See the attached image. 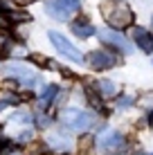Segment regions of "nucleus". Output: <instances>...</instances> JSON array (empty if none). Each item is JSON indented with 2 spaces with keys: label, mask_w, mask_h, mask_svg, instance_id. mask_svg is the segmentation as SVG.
Here are the masks:
<instances>
[{
  "label": "nucleus",
  "mask_w": 153,
  "mask_h": 155,
  "mask_svg": "<svg viewBox=\"0 0 153 155\" xmlns=\"http://www.w3.org/2000/svg\"><path fill=\"white\" fill-rule=\"evenodd\" d=\"M47 36H50L52 45H54V47H56V50H59L65 58H70V61H75V63H81V61H83V54H81V52H79L77 47L72 45V43L68 41L63 34H59V31H50Z\"/></svg>",
  "instance_id": "nucleus-5"
},
{
  "label": "nucleus",
  "mask_w": 153,
  "mask_h": 155,
  "mask_svg": "<svg viewBox=\"0 0 153 155\" xmlns=\"http://www.w3.org/2000/svg\"><path fill=\"white\" fill-rule=\"evenodd\" d=\"M101 12H104L106 23L113 29H124L133 25V12L124 0H104Z\"/></svg>",
  "instance_id": "nucleus-1"
},
{
  "label": "nucleus",
  "mask_w": 153,
  "mask_h": 155,
  "mask_svg": "<svg viewBox=\"0 0 153 155\" xmlns=\"http://www.w3.org/2000/svg\"><path fill=\"white\" fill-rule=\"evenodd\" d=\"M47 124H50V117H45V115H36V126H38V128H45Z\"/></svg>",
  "instance_id": "nucleus-16"
},
{
  "label": "nucleus",
  "mask_w": 153,
  "mask_h": 155,
  "mask_svg": "<svg viewBox=\"0 0 153 155\" xmlns=\"http://www.w3.org/2000/svg\"><path fill=\"white\" fill-rule=\"evenodd\" d=\"M95 90H97L101 97H115V94L119 92V88H117V83L115 81H110V79H99L97 83H95Z\"/></svg>",
  "instance_id": "nucleus-11"
},
{
  "label": "nucleus",
  "mask_w": 153,
  "mask_h": 155,
  "mask_svg": "<svg viewBox=\"0 0 153 155\" xmlns=\"http://www.w3.org/2000/svg\"><path fill=\"white\" fill-rule=\"evenodd\" d=\"M18 2H23V0H18Z\"/></svg>",
  "instance_id": "nucleus-22"
},
{
  "label": "nucleus",
  "mask_w": 153,
  "mask_h": 155,
  "mask_svg": "<svg viewBox=\"0 0 153 155\" xmlns=\"http://www.w3.org/2000/svg\"><path fill=\"white\" fill-rule=\"evenodd\" d=\"M86 61L92 70H110V68H115L119 63V56L110 50H95L86 56Z\"/></svg>",
  "instance_id": "nucleus-4"
},
{
  "label": "nucleus",
  "mask_w": 153,
  "mask_h": 155,
  "mask_svg": "<svg viewBox=\"0 0 153 155\" xmlns=\"http://www.w3.org/2000/svg\"><path fill=\"white\" fill-rule=\"evenodd\" d=\"M151 155H153V153H151Z\"/></svg>",
  "instance_id": "nucleus-23"
},
{
  "label": "nucleus",
  "mask_w": 153,
  "mask_h": 155,
  "mask_svg": "<svg viewBox=\"0 0 153 155\" xmlns=\"http://www.w3.org/2000/svg\"><path fill=\"white\" fill-rule=\"evenodd\" d=\"M133 41L138 43V47L142 52H146V54H151L153 52V36H151V31H146L144 27H138V25H133Z\"/></svg>",
  "instance_id": "nucleus-8"
},
{
  "label": "nucleus",
  "mask_w": 153,
  "mask_h": 155,
  "mask_svg": "<svg viewBox=\"0 0 153 155\" xmlns=\"http://www.w3.org/2000/svg\"><path fill=\"white\" fill-rule=\"evenodd\" d=\"M29 140H32V130H29V128H27V130H23V133H18V142L20 144H25Z\"/></svg>",
  "instance_id": "nucleus-17"
},
{
  "label": "nucleus",
  "mask_w": 153,
  "mask_h": 155,
  "mask_svg": "<svg viewBox=\"0 0 153 155\" xmlns=\"http://www.w3.org/2000/svg\"><path fill=\"white\" fill-rule=\"evenodd\" d=\"M95 144H97L101 151H106V153H115V151H122V148L126 146V140H124L122 133L108 130V133H104V135H99Z\"/></svg>",
  "instance_id": "nucleus-7"
},
{
  "label": "nucleus",
  "mask_w": 153,
  "mask_h": 155,
  "mask_svg": "<svg viewBox=\"0 0 153 155\" xmlns=\"http://www.w3.org/2000/svg\"><path fill=\"white\" fill-rule=\"evenodd\" d=\"M61 121L65 128L70 130H88L95 124V115L88 110H79V108H68L61 113Z\"/></svg>",
  "instance_id": "nucleus-3"
},
{
  "label": "nucleus",
  "mask_w": 153,
  "mask_h": 155,
  "mask_svg": "<svg viewBox=\"0 0 153 155\" xmlns=\"http://www.w3.org/2000/svg\"><path fill=\"white\" fill-rule=\"evenodd\" d=\"M7 106H9V101H0V110H5Z\"/></svg>",
  "instance_id": "nucleus-20"
},
{
  "label": "nucleus",
  "mask_w": 153,
  "mask_h": 155,
  "mask_svg": "<svg viewBox=\"0 0 153 155\" xmlns=\"http://www.w3.org/2000/svg\"><path fill=\"white\" fill-rule=\"evenodd\" d=\"M131 101H133L131 97H119V99H117V106H119V108H128Z\"/></svg>",
  "instance_id": "nucleus-18"
},
{
  "label": "nucleus",
  "mask_w": 153,
  "mask_h": 155,
  "mask_svg": "<svg viewBox=\"0 0 153 155\" xmlns=\"http://www.w3.org/2000/svg\"><path fill=\"white\" fill-rule=\"evenodd\" d=\"M72 31H75V36H79V38H90L92 34H97V29H95L86 18L75 20V23H72Z\"/></svg>",
  "instance_id": "nucleus-10"
},
{
  "label": "nucleus",
  "mask_w": 153,
  "mask_h": 155,
  "mask_svg": "<svg viewBox=\"0 0 153 155\" xmlns=\"http://www.w3.org/2000/svg\"><path fill=\"white\" fill-rule=\"evenodd\" d=\"M56 94H59V88H56V85H47V88L43 90V94H41V106H50L52 104V99L56 97Z\"/></svg>",
  "instance_id": "nucleus-13"
},
{
  "label": "nucleus",
  "mask_w": 153,
  "mask_h": 155,
  "mask_svg": "<svg viewBox=\"0 0 153 155\" xmlns=\"http://www.w3.org/2000/svg\"><path fill=\"white\" fill-rule=\"evenodd\" d=\"M0 74H2V77H7V79H16V81L23 85V88H27V90L36 88V85L41 83V77H38L34 70H29L27 65L16 63V61L7 63V65H2V68H0Z\"/></svg>",
  "instance_id": "nucleus-2"
},
{
  "label": "nucleus",
  "mask_w": 153,
  "mask_h": 155,
  "mask_svg": "<svg viewBox=\"0 0 153 155\" xmlns=\"http://www.w3.org/2000/svg\"><path fill=\"white\" fill-rule=\"evenodd\" d=\"M47 146H52L56 153H61V151L65 153V151H70L72 144H70V140H68L65 135H50L47 137Z\"/></svg>",
  "instance_id": "nucleus-12"
},
{
  "label": "nucleus",
  "mask_w": 153,
  "mask_h": 155,
  "mask_svg": "<svg viewBox=\"0 0 153 155\" xmlns=\"http://www.w3.org/2000/svg\"><path fill=\"white\" fill-rule=\"evenodd\" d=\"M5 142V135H2V128H0V144Z\"/></svg>",
  "instance_id": "nucleus-21"
},
{
  "label": "nucleus",
  "mask_w": 153,
  "mask_h": 155,
  "mask_svg": "<svg viewBox=\"0 0 153 155\" xmlns=\"http://www.w3.org/2000/svg\"><path fill=\"white\" fill-rule=\"evenodd\" d=\"M9 121H12V124H29V121H32V115L27 113V110H18L16 115L9 117Z\"/></svg>",
  "instance_id": "nucleus-14"
},
{
  "label": "nucleus",
  "mask_w": 153,
  "mask_h": 155,
  "mask_svg": "<svg viewBox=\"0 0 153 155\" xmlns=\"http://www.w3.org/2000/svg\"><path fill=\"white\" fill-rule=\"evenodd\" d=\"M5 52H7V36L0 34V56H2Z\"/></svg>",
  "instance_id": "nucleus-19"
},
{
  "label": "nucleus",
  "mask_w": 153,
  "mask_h": 155,
  "mask_svg": "<svg viewBox=\"0 0 153 155\" xmlns=\"http://www.w3.org/2000/svg\"><path fill=\"white\" fill-rule=\"evenodd\" d=\"M45 7H47V14H50L54 20H61V23L70 20V12H68V9L63 7L59 0H52V2H47V5H45Z\"/></svg>",
  "instance_id": "nucleus-9"
},
{
  "label": "nucleus",
  "mask_w": 153,
  "mask_h": 155,
  "mask_svg": "<svg viewBox=\"0 0 153 155\" xmlns=\"http://www.w3.org/2000/svg\"><path fill=\"white\" fill-rule=\"evenodd\" d=\"M97 36H99V41H101V43H106V45L115 47V50L124 52V54H131V52H133V45H131V43L126 41L119 31H115L113 27H108V29H97Z\"/></svg>",
  "instance_id": "nucleus-6"
},
{
  "label": "nucleus",
  "mask_w": 153,
  "mask_h": 155,
  "mask_svg": "<svg viewBox=\"0 0 153 155\" xmlns=\"http://www.w3.org/2000/svg\"><path fill=\"white\" fill-rule=\"evenodd\" d=\"M59 2H61L70 14H75V12H79V9H81V0H59Z\"/></svg>",
  "instance_id": "nucleus-15"
}]
</instances>
